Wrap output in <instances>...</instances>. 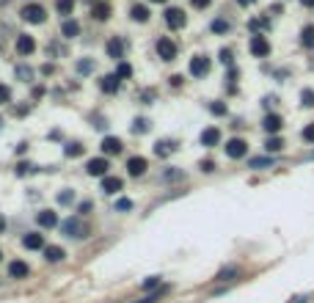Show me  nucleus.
<instances>
[{
  "instance_id": "f257e3e1",
  "label": "nucleus",
  "mask_w": 314,
  "mask_h": 303,
  "mask_svg": "<svg viewBox=\"0 0 314 303\" xmlns=\"http://www.w3.org/2000/svg\"><path fill=\"white\" fill-rule=\"evenodd\" d=\"M44 17H47V11H44L39 3H30V6H25L22 8V19L25 22H30V25H39V22H44Z\"/></svg>"
},
{
  "instance_id": "2eb2a0df",
  "label": "nucleus",
  "mask_w": 314,
  "mask_h": 303,
  "mask_svg": "<svg viewBox=\"0 0 314 303\" xmlns=\"http://www.w3.org/2000/svg\"><path fill=\"white\" fill-rule=\"evenodd\" d=\"M22 245L25 248H30V251H39V248H44V237L39 232H30V234H25L22 237Z\"/></svg>"
},
{
  "instance_id": "de8ad7c7",
  "label": "nucleus",
  "mask_w": 314,
  "mask_h": 303,
  "mask_svg": "<svg viewBox=\"0 0 314 303\" xmlns=\"http://www.w3.org/2000/svg\"><path fill=\"white\" fill-rule=\"evenodd\" d=\"M237 3H240V6H254L256 0H237Z\"/></svg>"
},
{
  "instance_id": "b1692460",
  "label": "nucleus",
  "mask_w": 314,
  "mask_h": 303,
  "mask_svg": "<svg viewBox=\"0 0 314 303\" xmlns=\"http://www.w3.org/2000/svg\"><path fill=\"white\" fill-rule=\"evenodd\" d=\"M174 149H177V143H174V141H157V146H154V152H157V155H160V157H166L168 152H174Z\"/></svg>"
},
{
  "instance_id": "1a4fd4ad",
  "label": "nucleus",
  "mask_w": 314,
  "mask_h": 303,
  "mask_svg": "<svg viewBox=\"0 0 314 303\" xmlns=\"http://www.w3.org/2000/svg\"><path fill=\"white\" fill-rule=\"evenodd\" d=\"M33 50H36V39H33V36L19 33V36H17V53H19V55H30Z\"/></svg>"
},
{
  "instance_id": "5701e85b",
  "label": "nucleus",
  "mask_w": 314,
  "mask_h": 303,
  "mask_svg": "<svg viewBox=\"0 0 314 303\" xmlns=\"http://www.w3.org/2000/svg\"><path fill=\"white\" fill-rule=\"evenodd\" d=\"M61 33H64L66 39H75V36L80 33V25H77L75 19H66V22H64V28H61Z\"/></svg>"
},
{
  "instance_id": "79ce46f5",
  "label": "nucleus",
  "mask_w": 314,
  "mask_h": 303,
  "mask_svg": "<svg viewBox=\"0 0 314 303\" xmlns=\"http://www.w3.org/2000/svg\"><path fill=\"white\" fill-rule=\"evenodd\" d=\"M72 199H75V193H72V191H64V193H58V202H61V204H69Z\"/></svg>"
},
{
  "instance_id": "412c9836",
  "label": "nucleus",
  "mask_w": 314,
  "mask_h": 303,
  "mask_svg": "<svg viewBox=\"0 0 314 303\" xmlns=\"http://www.w3.org/2000/svg\"><path fill=\"white\" fill-rule=\"evenodd\" d=\"M110 11H113V8H110V3H97V6H94V11H91V14H94V19L105 22V19L110 17Z\"/></svg>"
},
{
  "instance_id": "39448f33",
  "label": "nucleus",
  "mask_w": 314,
  "mask_h": 303,
  "mask_svg": "<svg viewBox=\"0 0 314 303\" xmlns=\"http://www.w3.org/2000/svg\"><path fill=\"white\" fill-rule=\"evenodd\" d=\"M209 58L207 55H196L193 61H190V75H193V78H207V72H209Z\"/></svg>"
},
{
  "instance_id": "37998d69",
  "label": "nucleus",
  "mask_w": 314,
  "mask_h": 303,
  "mask_svg": "<svg viewBox=\"0 0 314 303\" xmlns=\"http://www.w3.org/2000/svg\"><path fill=\"white\" fill-rule=\"evenodd\" d=\"M209 3H212V0H190V6L193 8H207Z\"/></svg>"
},
{
  "instance_id": "7ed1b4c3",
  "label": "nucleus",
  "mask_w": 314,
  "mask_h": 303,
  "mask_svg": "<svg viewBox=\"0 0 314 303\" xmlns=\"http://www.w3.org/2000/svg\"><path fill=\"white\" fill-rule=\"evenodd\" d=\"M226 155H229L231 160H240V157L248 155V143H245L243 138H231V141L226 143Z\"/></svg>"
},
{
  "instance_id": "09e8293b",
  "label": "nucleus",
  "mask_w": 314,
  "mask_h": 303,
  "mask_svg": "<svg viewBox=\"0 0 314 303\" xmlns=\"http://www.w3.org/2000/svg\"><path fill=\"white\" fill-rule=\"evenodd\" d=\"M3 229H6V218L0 215V234H3Z\"/></svg>"
},
{
  "instance_id": "4468645a",
  "label": "nucleus",
  "mask_w": 314,
  "mask_h": 303,
  "mask_svg": "<svg viewBox=\"0 0 314 303\" xmlns=\"http://www.w3.org/2000/svg\"><path fill=\"white\" fill-rule=\"evenodd\" d=\"M220 143V130L218 127H207L202 132V146H218Z\"/></svg>"
},
{
  "instance_id": "ddd939ff",
  "label": "nucleus",
  "mask_w": 314,
  "mask_h": 303,
  "mask_svg": "<svg viewBox=\"0 0 314 303\" xmlns=\"http://www.w3.org/2000/svg\"><path fill=\"white\" fill-rule=\"evenodd\" d=\"M119 191H121L119 177H102V193H105V196H116Z\"/></svg>"
},
{
  "instance_id": "393cba45",
  "label": "nucleus",
  "mask_w": 314,
  "mask_h": 303,
  "mask_svg": "<svg viewBox=\"0 0 314 303\" xmlns=\"http://www.w3.org/2000/svg\"><path fill=\"white\" fill-rule=\"evenodd\" d=\"M132 19H135V22H146V19H149V8L141 6V3L132 6Z\"/></svg>"
},
{
  "instance_id": "e433bc0d",
  "label": "nucleus",
  "mask_w": 314,
  "mask_h": 303,
  "mask_svg": "<svg viewBox=\"0 0 314 303\" xmlns=\"http://www.w3.org/2000/svg\"><path fill=\"white\" fill-rule=\"evenodd\" d=\"M149 130V121L146 119H135V124H132V132H146Z\"/></svg>"
},
{
  "instance_id": "6ab92c4d",
  "label": "nucleus",
  "mask_w": 314,
  "mask_h": 303,
  "mask_svg": "<svg viewBox=\"0 0 314 303\" xmlns=\"http://www.w3.org/2000/svg\"><path fill=\"white\" fill-rule=\"evenodd\" d=\"M8 273H11L14 279H25V276H28L30 270H28V265H25L22 259H14L11 265H8Z\"/></svg>"
},
{
  "instance_id": "864d4df0",
  "label": "nucleus",
  "mask_w": 314,
  "mask_h": 303,
  "mask_svg": "<svg viewBox=\"0 0 314 303\" xmlns=\"http://www.w3.org/2000/svg\"><path fill=\"white\" fill-rule=\"evenodd\" d=\"M0 127H3V119H0Z\"/></svg>"
},
{
  "instance_id": "c85d7f7f",
  "label": "nucleus",
  "mask_w": 314,
  "mask_h": 303,
  "mask_svg": "<svg viewBox=\"0 0 314 303\" xmlns=\"http://www.w3.org/2000/svg\"><path fill=\"white\" fill-rule=\"evenodd\" d=\"M265 146H267V152H281V149H284V141L273 135V138H267V143H265Z\"/></svg>"
},
{
  "instance_id": "0eeeda50",
  "label": "nucleus",
  "mask_w": 314,
  "mask_h": 303,
  "mask_svg": "<svg viewBox=\"0 0 314 303\" xmlns=\"http://www.w3.org/2000/svg\"><path fill=\"white\" fill-rule=\"evenodd\" d=\"M157 55H160L163 61H174L177 58V44H174L171 39H160V42H157Z\"/></svg>"
},
{
  "instance_id": "58836bf2",
  "label": "nucleus",
  "mask_w": 314,
  "mask_h": 303,
  "mask_svg": "<svg viewBox=\"0 0 314 303\" xmlns=\"http://www.w3.org/2000/svg\"><path fill=\"white\" fill-rule=\"evenodd\" d=\"M209 110H212L215 116H226V105H223V102H212V105H209Z\"/></svg>"
},
{
  "instance_id": "3c124183",
  "label": "nucleus",
  "mask_w": 314,
  "mask_h": 303,
  "mask_svg": "<svg viewBox=\"0 0 314 303\" xmlns=\"http://www.w3.org/2000/svg\"><path fill=\"white\" fill-rule=\"evenodd\" d=\"M290 303H306V298H295V301H290Z\"/></svg>"
},
{
  "instance_id": "2f4dec72",
  "label": "nucleus",
  "mask_w": 314,
  "mask_h": 303,
  "mask_svg": "<svg viewBox=\"0 0 314 303\" xmlns=\"http://www.w3.org/2000/svg\"><path fill=\"white\" fill-rule=\"evenodd\" d=\"M143 290H160V276H149L146 281H143Z\"/></svg>"
},
{
  "instance_id": "f8f14e48",
  "label": "nucleus",
  "mask_w": 314,
  "mask_h": 303,
  "mask_svg": "<svg viewBox=\"0 0 314 303\" xmlns=\"http://www.w3.org/2000/svg\"><path fill=\"white\" fill-rule=\"evenodd\" d=\"M146 168H149V163L143 160V157H130V160H127V174H130V177H141Z\"/></svg>"
},
{
  "instance_id": "f704fd0d",
  "label": "nucleus",
  "mask_w": 314,
  "mask_h": 303,
  "mask_svg": "<svg viewBox=\"0 0 314 303\" xmlns=\"http://www.w3.org/2000/svg\"><path fill=\"white\" fill-rule=\"evenodd\" d=\"M116 75H119V78H130V75H132V66L121 61V64H119V69H116Z\"/></svg>"
},
{
  "instance_id": "49530a36",
  "label": "nucleus",
  "mask_w": 314,
  "mask_h": 303,
  "mask_svg": "<svg viewBox=\"0 0 314 303\" xmlns=\"http://www.w3.org/2000/svg\"><path fill=\"white\" fill-rule=\"evenodd\" d=\"M220 61H223V64H231V50H220Z\"/></svg>"
},
{
  "instance_id": "6e6552de",
  "label": "nucleus",
  "mask_w": 314,
  "mask_h": 303,
  "mask_svg": "<svg viewBox=\"0 0 314 303\" xmlns=\"http://www.w3.org/2000/svg\"><path fill=\"white\" fill-rule=\"evenodd\" d=\"M61 232L69 234V237H83L86 229H83V223H80L77 218H69V220H64V223H61Z\"/></svg>"
},
{
  "instance_id": "5fc2aeb1",
  "label": "nucleus",
  "mask_w": 314,
  "mask_h": 303,
  "mask_svg": "<svg viewBox=\"0 0 314 303\" xmlns=\"http://www.w3.org/2000/svg\"><path fill=\"white\" fill-rule=\"evenodd\" d=\"M0 259H3V254H0Z\"/></svg>"
},
{
  "instance_id": "20e7f679",
  "label": "nucleus",
  "mask_w": 314,
  "mask_h": 303,
  "mask_svg": "<svg viewBox=\"0 0 314 303\" xmlns=\"http://www.w3.org/2000/svg\"><path fill=\"white\" fill-rule=\"evenodd\" d=\"M185 22H188V14H185L182 8H168L166 11V25L171 30H182Z\"/></svg>"
},
{
  "instance_id": "c9c22d12",
  "label": "nucleus",
  "mask_w": 314,
  "mask_h": 303,
  "mask_svg": "<svg viewBox=\"0 0 314 303\" xmlns=\"http://www.w3.org/2000/svg\"><path fill=\"white\" fill-rule=\"evenodd\" d=\"M116 209H119V212H130L132 202H130V199H119V202H116Z\"/></svg>"
},
{
  "instance_id": "603ef678",
  "label": "nucleus",
  "mask_w": 314,
  "mask_h": 303,
  "mask_svg": "<svg viewBox=\"0 0 314 303\" xmlns=\"http://www.w3.org/2000/svg\"><path fill=\"white\" fill-rule=\"evenodd\" d=\"M152 3H166V0H152Z\"/></svg>"
},
{
  "instance_id": "a18cd8bd",
  "label": "nucleus",
  "mask_w": 314,
  "mask_h": 303,
  "mask_svg": "<svg viewBox=\"0 0 314 303\" xmlns=\"http://www.w3.org/2000/svg\"><path fill=\"white\" fill-rule=\"evenodd\" d=\"M202 171H207V174L215 171V163L212 160H202Z\"/></svg>"
},
{
  "instance_id": "a878e982",
  "label": "nucleus",
  "mask_w": 314,
  "mask_h": 303,
  "mask_svg": "<svg viewBox=\"0 0 314 303\" xmlns=\"http://www.w3.org/2000/svg\"><path fill=\"white\" fill-rule=\"evenodd\" d=\"M273 166V157H254V160H248V168H267Z\"/></svg>"
},
{
  "instance_id": "7c9ffc66",
  "label": "nucleus",
  "mask_w": 314,
  "mask_h": 303,
  "mask_svg": "<svg viewBox=\"0 0 314 303\" xmlns=\"http://www.w3.org/2000/svg\"><path fill=\"white\" fill-rule=\"evenodd\" d=\"M11 102V89L6 83H0V105H8Z\"/></svg>"
},
{
  "instance_id": "cd10ccee",
  "label": "nucleus",
  "mask_w": 314,
  "mask_h": 303,
  "mask_svg": "<svg viewBox=\"0 0 314 303\" xmlns=\"http://www.w3.org/2000/svg\"><path fill=\"white\" fill-rule=\"evenodd\" d=\"M301 105L303 107H314V91L312 89H303L301 91Z\"/></svg>"
},
{
  "instance_id": "9b49d317",
  "label": "nucleus",
  "mask_w": 314,
  "mask_h": 303,
  "mask_svg": "<svg viewBox=\"0 0 314 303\" xmlns=\"http://www.w3.org/2000/svg\"><path fill=\"white\" fill-rule=\"evenodd\" d=\"M36 223L42 226V229H53V226L58 223V215H55L53 209H42V212H36Z\"/></svg>"
},
{
  "instance_id": "dca6fc26",
  "label": "nucleus",
  "mask_w": 314,
  "mask_h": 303,
  "mask_svg": "<svg viewBox=\"0 0 314 303\" xmlns=\"http://www.w3.org/2000/svg\"><path fill=\"white\" fill-rule=\"evenodd\" d=\"M119 83H121L119 75H107V78H102L100 89L105 91V94H116V91H119Z\"/></svg>"
},
{
  "instance_id": "c03bdc74",
  "label": "nucleus",
  "mask_w": 314,
  "mask_h": 303,
  "mask_svg": "<svg viewBox=\"0 0 314 303\" xmlns=\"http://www.w3.org/2000/svg\"><path fill=\"white\" fill-rule=\"evenodd\" d=\"M17 75L22 80H30V69H28V66H17Z\"/></svg>"
},
{
  "instance_id": "473e14b6",
  "label": "nucleus",
  "mask_w": 314,
  "mask_h": 303,
  "mask_svg": "<svg viewBox=\"0 0 314 303\" xmlns=\"http://www.w3.org/2000/svg\"><path fill=\"white\" fill-rule=\"evenodd\" d=\"M77 72H80V75H89V72H94V61H77Z\"/></svg>"
},
{
  "instance_id": "9d476101",
  "label": "nucleus",
  "mask_w": 314,
  "mask_h": 303,
  "mask_svg": "<svg viewBox=\"0 0 314 303\" xmlns=\"http://www.w3.org/2000/svg\"><path fill=\"white\" fill-rule=\"evenodd\" d=\"M262 127H265V130L270 132V135H276V132H279L281 127H284V119H281L279 113H267L265 121H262Z\"/></svg>"
},
{
  "instance_id": "bb28decb",
  "label": "nucleus",
  "mask_w": 314,
  "mask_h": 303,
  "mask_svg": "<svg viewBox=\"0 0 314 303\" xmlns=\"http://www.w3.org/2000/svg\"><path fill=\"white\" fill-rule=\"evenodd\" d=\"M55 8H58V14H72V8H75V0H58V3H55Z\"/></svg>"
},
{
  "instance_id": "8fccbe9b",
  "label": "nucleus",
  "mask_w": 314,
  "mask_h": 303,
  "mask_svg": "<svg viewBox=\"0 0 314 303\" xmlns=\"http://www.w3.org/2000/svg\"><path fill=\"white\" fill-rule=\"evenodd\" d=\"M301 3H303V6H309V8L314 6V0H301Z\"/></svg>"
},
{
  "instance_id": "ea45409f",
  "label": "nucleus",
  "mask_w": 314,
  "mask_h": 303,
  "mask_svg": "<svg viewBox=\"0 0 314 303\" xmlns=\"http://www.w3.org/2000/svg\"><path fill=\"white\" fill-rule=\"evenodd\" d=\"M303 141H309V143H314V124H309V127H303Z\"/></svg>"
},
{
  "instance_id": "72a5a7b5",
  "label": "nucleus",
  "mask_w": 314,
  "mask_h": 303,
  "mask_svg": "<svg viewBox=\"0 0 314 303\" xmlns=\"http://www.w3.org/2000/svg\"><path fill=\"white\" fill-rule=\"evenodd\" d=\"M83 155V146H80V143H69V146H66V157H80Z\"/></svg>"
},
{
  "instance_id": "aec40b11",
  "label": "nucleus",
  "mask_w": 314,
  "mask_h": 303,
  "mask_svg": "<svg viewBox=\"0 0 314 303\" xmlns=\"http://www.w3.org/2000/svg\"><path fill=\"white\" fill-rule=\"evenodd\" d=\"M107 55L119 61L121 55H124V42H121V39H110V42H107Z\"/></svg>"
},
{
  "instance_id": "a19ab883",
  "label": "nucleus",
  "mask_w": 314,
  "mask_h": 303,
  "mask_svg": "<svg viewBox=\"0 0 314 303\" xmlns=\"http://www.w3.org/2000/svg\"><path fill=\"white\" fill-rule=\"evenodd\" d=\"M30 171H33V166H30V163H19V166H17V174H19V177H25V174H30Z\"/></svg>"
},
{
  "instance_id": "423d86ee",
  "label": "nucleus",
  "mask_w": 314,
  "mask_h": 303,
  "mask_svg": "<svg viewBox=\"0 0 314 303\" xmlns=\"http://www.w3.org/2000/svg\"><path fill=\"white\" fill-rule=\"evenodd\" d=\"M107 168H110V163H107L105 157H94V160H89L86 171H89L91 177H107Z\"/></svg>"
},
{
  "instance_id": "6e6d98bb",
  "label": "nucleus",
  "mask_w": 314,
  "mask_h": 303,
  "mask_svg": "<svg viewBox=\"0 0 314 303\" xmlns=\"http://www.w3.org/2000/svg\"><path fill=\"white\" fill-rule=\"evenodd\" d=\"M312 157H314V152H312Z\"/></svg>"
},
{
  "instance_id": "4be33fe9",
  "label": "nucleus",
  "mask_w": 314,
  "mask_h": 303,
  "mask_svg": "<svg viewBox=\"0 0 314 303\" xmlns=\"http://www.w3.org/2000/svg\"><path fill=\"white\" fill-rule=\"evenodd\" d=\"M301 44L309 47V50L314 47V25H306V28L301 30Z\"/></svg>"
},
{
  "instance_id": "a211bd4d",
  "label": "nucleus",
  "mask_w": 314,
  "mask_h": 303,
  "mask_svg": "<svg viewBox=\"0 0 314 303\" xmlns=\"http://www.w3.org/2000/svg\"><path fill=\"white\" fill-rule=\"evenodd\" d=\"M64 256H66V251L61 245H47L44 248V259L47 262H64Z\"/></svg>"
},
{
  "instance_id": "f3484780",
  "label": "nucleus",
  "mask_w": 314,
  "mask_h": 303,
  "mask_svg": "<svg viewBox=\"0 0 314 303\" xmlns=\"http://www.w3.org/2000/svg\"><path fill=\"white\" fill-rule=\"evenodd\" d=\"M100 146H102L105 155H119V152H121V141H119V138H113V135H107Z\"/></svg>"
},
{
  "instance_id": "4c0bfd02",
  "label": "nucleus",
  "mask_w": 314,
  "mask_h": 303,
  "mask_svg": "<svg viewBox=\"0 0 314 303\" xmlns=\"http://www.w3.org/2000/svg\"><path fill=\"white\" fill-rule=\"evenodd\" d=\"M212 30H215V33H226V30H229V22H223V19H215V22H212Z\"/></svg>"
},
{
  "instance_id": "f03ea898",
  "label": "nucleus",
  "mask_w": 314,
  "mask_h": 303,
  "mask_svg": "<svg viewBox=\"0 0 314 303\" xmlns=\"http://www.w3.org/2000/svg\"><path fill=\"white\" fill-rule=\"evenodd\" d=\"M251 55H256V58H265V55H270V42H267L262 33H256V36H251Z\"/></svg>"
},
{
  "instance_id": "c756f323",
  "label": "nucleus",
  "mask_w": 314,
  "mask_h": 303,
  "mask_svg": "<svg viewBox=\"0 0 314 303\" xmlns=\"http://www.w3.org/2000/svg\"><path fill=\"white\" fill-rule=\"evenodd\" d=\"M237 273H240L237 268H223V270H220L218 276H215V279H218V281H231V279H234V276H237Z\"/></svg>"
}]
</instances>
